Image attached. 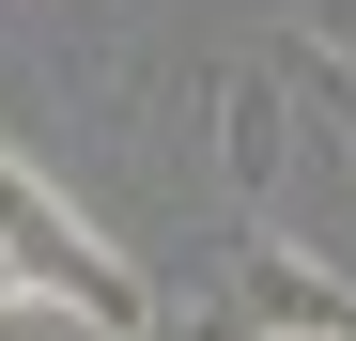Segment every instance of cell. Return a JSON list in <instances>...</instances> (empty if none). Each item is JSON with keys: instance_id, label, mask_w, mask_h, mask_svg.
<instances>
[{"instance_id": "6da1fadb", "label": "cell", "mask_w": 356, "mask_h": 341, "mask_svg": "<svg viewBox=\"0 0 356 341\" xmlns=\"http://www.w3.org/2000/svg\"><path fill=\"white\" fill-rule=\"evenodd\" d=\"M0 279H16V295H47V310H78L93 341H155V279L63 202V170H47L16 125H0Z\"/></svg>"}, {"instance_id": "7a4b0ae2", "label": "cell", "mask_w": 356, "mask_h": 341, "mask_svg": "<svg viewBox=\"0 0 356 341\" xmlns=\"http://www.w3.org/2000/svg\"><path fill=\"white\" fill-rule=\"evenodd\" d=\"M202 125H217V187L279 233V202H294V93H279V63H202Z\"/></svg>"}, {"instance_id": "3957f363", "label": "cell", "mask_w": 356, "mask_h": 341, "mask_svg": "<svg viewBox=\"0 0 356 341\" xmlns=\"http://www.w3.org/2000/svg\"><path fill=\"white\" fill-rule=\"evenodd\" d=\"M232 310H248V341H356V279L294 233H248L232 248Z\"/></svg>"}, {"instance_id": "277c9868", "label": "cell", "mask_w": 356, "mask_h": 341, "mask_svg": "<svg viewBox=\"0 0 356 341\" xmlns=\"http://www.w3.org/2000/svg\"><path fill=\"white\" fill-rule=\"evenodd\" d=\"M279 93L325 109V125H341V170H356V47H341V31H294V47H279Z\"/></svg>"}, {"instance_id": "5b68a950", "label": "cell", "mask_w": 356, "mask_h": 341, "mask_svg": "<svg viewBox=\"0 0 356 341\" xmlns=\"http://www.w3.org/2000/svg\"><path fill=\"white\" fill-rule=\"evenodd\" d=\"M0 341H93L78 310H47V295H16V279H0Z\"/></svg>"}]
</instances>
